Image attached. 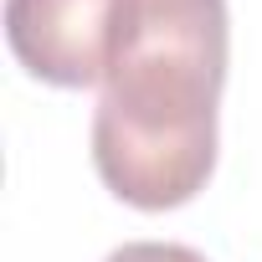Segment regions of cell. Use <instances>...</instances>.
<instances>
[{
	"mask_svg": "<svg viewBox=\"0 0 262 262\" xmlns=\"http://www.w3.org/2000/svg\"><path fill=\"white\" fill-rule=\"evenodd\" d=\"M231 57L226 0H123L103 98L93 113V170L134 211L195 201L216 170V113Z\"/></svg>",
	"mask_w": 262,
	"mask_h": 262,
	"instance_id": "1",
	"label": "cell"
},
{
	"mask_svg": "<svg viewBox=\"0 0 262 262\" xmlns=\"http://www.w3.org/2000/svg\"><path fill=\"white\" fill-rule=\"evenodd\" d=\"M123 0H6L11 57L52 88H103Z\"/></svg>",
	"mask_w": 262,
	"mask_h": 262,
	"instance_id": "2",
	"label": "cell"
},
{
	"mask_svg": "<svg viewBox=\"0 0 262 262\" xmlns=\"http://www.w3.org/2000/svg\"><path fill=\"white\" fill-rule=\"evenodd\" d=\"M103 262H206V257L195 247H180V242H123Z\"/></svg>",
	"mask_w": 262,
	"mask_h": 262,
	"instance_id": "3",
	"label": "cell"
}]
</instances>
